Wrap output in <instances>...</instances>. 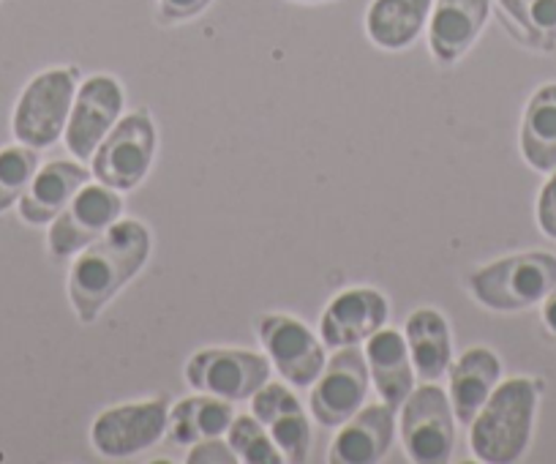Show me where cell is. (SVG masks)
Instances as JSON below:
<instances>
[{"instance_id": "obj_1", "label": "cell", "mask_w": 556, "mask_h": 464, "mask_svg": "<svg viewBox=\"0 0 556 464\" xmlns=\"http://www.w3.org/2000/svg\"><path fill=\"white\" fill-rule=\"evenodd\" d=\"M151 229L137 218H121L99 241L74 258L68 271V301L83 323H93L106 303L146 268L151 258Z\"/></svg>"}, {"instance_id": "obj_2", "label": "cell", "mask_w": 556, "mask_h": 464, "mask_svg": "<svg viewBox=\"0 0 556 464\" xmlns=\"http://www.w3.org/2000/svg\"><path fill=\"white\" fill-rule=\"evenodd\" d=\"M540 383L532 377H510L500 383L489 402L469 424V448L483 464H513L532 442Z\"/></svg>"}, {"instance_id": "obj_3", "label": "cell", "mask_w": 556, "mask_h": 464, "mask_svg": "<svg viewBox=\"0 0 556 464\" xmlns=\"http://www.w3.org/2000/svg\"><path fill=\"white\" fill-rule=\"evenodd\" d=\"M556 285V258L521 252L494 260L469 276V292L491 312H523L545 301Z\"/></svg>"}, {"instance_id": "obj_4", "label": "cell", "mask_w": 556, "mask_h": 464, "mask_svg": "<svg viewBox=\"0 0 556 464\" xmlns=\"http://www.w3.org/2000/svg\"><path fill=\"white\" fill-rule=\"evenodd\" d=\"M79 88L77 68H47L20 93L12 115V135L23 146L45 151L63 137Z\"/></svg>"}, {"instance_id": "obj_5", "label": "cell", "mask_w": 556, "mask_h": 464, "mask_svg": "<svg viewBox=\"0 0 556 464\" xmlns=\"http://www.w3.org/2000/svg\"><path fill=\"white\" fill-rule=\"evenodd\" d=\"M399 435L415 464H445L456 451V413L437 383H424L401 404Z\"/></svg>"}, {"instance_id": "obj_6", "label": "cell", "mask_w": 556, "mask_h": 464, "mask_svg": "<svg viewBox=\"0 0 556 464\" xmlns=\"http://www.w3.org/2000/svg\"><path fill=\"white\" fill-rule=\"evenodd\" d=\"M159 135L148 112H131L112 126L90 159V173L115 191L137 189L148 178L156 159Z\"/></svg>"}, {"instance_id": "obj_7", "label": "cell", "mask_w": 556, "mask_h": 464, "mask_svg": "<svg viewBox=\"0 0 556 464\" xmlns=\"http://www.w3.org/2000/svg\"><path fill=\"white\" fill-rule=\"evenodd\" d=\"M123 200L121 191L104 184H85L74 200L50 222L47 249L55 260L77 258L83 249L99 241L106 229L121 222Z\"/></svg>"}, {"instance_id": "obj_8", "label": "cell", "mask_w": 556, "mask_h": 464, "mask_svg": "<svg viewBox=\"0 0 556 464\" xmlns=\"http://www.w3.org/2000/svg\"><path fill=\"white\" fill-rule=\"evenodd\" d=\"M256 334H260L267 361L273 369H278L287 386L312 388L314 380L323 375L328 364L323 341L298 317L278 312L262 314L256 319Z\"/></svg>"}, {"instance_id": "obj_9", "label": "cell", "mask_w": 556, "mask_h": 464, "mask_svg": "<svg viewBox=\"0 0 556 464\" xmlns=\"http://www.w3.org/2000/svg\"><path fill=\"white\" fill-rule=\"evenodd\" d=\"M270 361L254 350L207 347L189 359L186 383L202 393H213L227 402H245L270 380Z\"/></svg>"}, {"instance_id": "obj_10", "label": "cell", "mask_w": 556, "mask_h": 464, "mask_svg": "<svg viewBox=\"0 0 556 464\" xmlns=\"http://www.w3.org/2000/svg\"><path fill=\"white\" fill-rule=\"evenodd\" d=\"M368 391H371V377L361 344L339 347L312 386L308 397L312 418L325 429H339L366 404Z\"/></svg>"}, {"instance_id": "obj_11", "label": "cell", "mask_w": 556, "mask_h": 464, "mask_svg": "<svg viewBox=\"0 0 556 464\" xmlns=\"http://www.w3.org/2000/svg\"><path fill=\"white\" fill-rule=\"evenodd\" d=\"M169 407L164 399L115 404L90 426V442L106 459H128L148 451L167 435Z\"/></svg>"}, {"instance_id": "obj_12", "label": "cell", "mask_w": 556, "mask_h": 464, "mask_svg": "<svg viewBox=\"0 0 556 464\" xmlns=\"http://www.w3.org/2000/svg\"><path fill=\"white\" fill-rule=\"evenodd\" d=\"M123 104H126V93L112 74H93L79 85L66 131H63L68 153L77 162L85 164L93 159L96 148L121 121Z\"/></svg>"}, {"instance_id": "obj_13", "label": "cell", "mask_w": 556, "mask_h": 464, "mask_svg": "<svg viewBox=\"0 0 556 464\" xmlns=\"http://www.w3.org/2000/svg\"><path fill=\"white\" fill-rule=\"evenodd\" d=\"M251 415L270 431L285 462H306L308 451H312V424H308L306 410L301 407V399L290 386L267 380L251 397Z\"/></svg>"}, {"instance_id": "obj_14", "label": "cell", "mask_w": 556, "mask_h": 464, "mask_svg": "<svg viewBox=\"0 0 556 464\" xmlns=\"http://www.w3.org/2000/svg\"><path fill=\"white\" fill-rule=\"evenodd\" d=\"M388 298L374 287H350L339 296L330 298L325 306L319 330H323V344L333 347H355L371 339L379 328L388 323Z\"/></svg>"}, {"instance_id": "obj_15", "label": "cell", "mask_w": 556, "mask_h": 464, "mask_svg": "<svg viewBox=\"0 0 556 464\" xmlns=\"http://www.w3.org/2000/svg\"><path fill=\"white\" fill-rule=\"evenodd\" d=\"M395 407L379 404H363L350 421L339 426L333 442H330L328 459L333 464H374L388 456L395 440Z\"/></svg>"}, {"instance_id": "obj_16", "label": "cell", "mask_w": 556, "mask_h": 464, "mask_svg": "<svg viewBox=\"0 0 556 464\" xmlns=\"http://www.w3.org/2000/svg\"><path fill=\"white\" fill-rule=\"evenodd\" d=\"M90 178H93V173L83 162L55 159V162L45 164V167L36 170L34 180L20 197V218L30 227H45L74 200V195L85 184H90Z\"/></svg>"}, {"instance_id": "obj_17", "label": "cell", "mask_w": 556, "mask_h": 464, "mask_svg": "<svg viewBox=\"0 0 556 464\" xmlns=\"http://www.w3.org/2000/svg\"><path fill=\"white\" fill-rule=\"evenodd\" d=\"M491 0H437L431 12L429 47L440 63H456L483 34Z\"/></svg>"}, {"instance_id": "obj_18", "label": "cell", "mask_w": 556, "mask_h": 464, "mask_svg": "<svg viewBox=\"0 0 556 464\" xmlns=\"http://www.w3.org/2000/svg\"><path fill=\"white\" fill-rule=\"evenodd\" d=\"M366 366L371 386L377 388L379 399L390 407L399 410L415 391V366H412L409 347L404 334L395 328H379L366 341Z\"/></svg>"}, {"instance_id": "obj_19", "label": "cell", "mask_w": 556, "mask_h": 464, "mask_svg": "<svg viewBox=\"0 0 556 464\" xmlns=\"http://www.w3.org/2000/svg\"><path fill=\"white\" fill-rule=\"evenodd\" d=\"M451 375V407L458 424L469 426L494 388L502 383V361L489 347H472L447 369Z\"/></svg>"}, {"instance_id": "obj_20", "label": "cell", "mask_w": 556, "mask_h": 464, "mask_svg": "<svg viewBox=\"0 0 556 464\" xmlns=\"http://www.w3.org/2000/svg\"><path fill=\"white\" fill-rule=\"evenodd\" d=\"M404 339L420 383H437L447 375L453 364V336L445 314L431 306L415 309L404 325Z\"/></svg>"}, {"instance_id": "obj_21", "label": "cell", "mask_w": 556, "mask_h": 464, "mask_svg": "<svg viewBox=\"0 0 556 464\" xmlns=\"http://www.w3.org/2000/svg\"><path fill=\"white\" fill-rule=\"evenodd\" d=\"M232 418H235L232 402H227V399L222 397H213V393L200 391V397L180 399V402L169 410L167 437L173 446L191 448L194 442L227 435Z\"/></svg>"}, {"instance_id": "obj_22", "label": "cell", "mask_w": 556, "mask_h": 464, "mask_svg": "<svg viewBox=\"0 0 556 464\" xmlns=\"http://www.w3.org/2000/svg\"><path fill=\"white\" fill-rule=\"evenodd\" d=\"M431 0H374L366 14L368 39L382 50H406L429 23Z\"/></svg>"}, {"instance_id": "obj_23", "label": "cell", "mask_w": 556, "mask_h": 464, "mask_svg": "<svg viewBox=\"0 0 556 464\" xmlns=\"http://www.w3.org/2000/svg\"><path fill=\"white\" fill-rule=\"evenodd\" d=\"M521 156L538 173L556 170V83L534 90L523 110Z\"/></svg>"}, {"instance_id": "obj_24", "label": "cell", "mask_w": 556, "mask_h": 464, "mask_svg": "<svg viewBox=\"0 0 556 464\" xmlns=\"http://www.w3.org/2000/svg\"><path fill=\"white\" fill-rule=\"evenodd\" d=\"M496 3L516 39L540 52L556 50V0H496Z\"/></svg>"}, {"instance_id": "obj_25", "label": "cell", "mask_w": 556, "mask_h": 464, "mask_svg": "<svg viewBox=\"0 0 556 464\" xmlns=\"http://www.w3.org/2000/svg\"><path fill=\"white\" fill-rule=\"evenodd\" d=\"M39 167L36 148L23 146V142L0 148V213L17 205Z\"/></svg>"}, {"instance_id": "obj_26", "label": "cell", "mask_w": 556, "mask_h": 464, "mask_svg": "<svg viewBox=\"0 0 556 464\" xmlns=\"http://www.w3.org/2000/svg\"><path fill=\"white\" fill-rule=\"evenodd\" d=\"M227 442L235 451L238 462L245 464H281V453H278L276 442H273L270 431L254 418V415H235L232 424L227 429Z\"/></svg>"}, {"instance_id": "obj_27", "label": "cell", "mask_w": 556, "mask_h": 464, "mask_svg": "<svg viewBox=\"0 0 556 464\" xmlns=\"http://www.w3.org/2000/svg\"><path fill=\"white\" fill-rule=\"evenodd\" d=\"M186 462L189 464H235L238 456L229 448V442L224 437H211V440L194 442L186 453Z\"/></svg>"}, {"instance_id": "obj_28", "label": "cell", "mask_w": 556, "mask_h": 464, "mask_svg": "<svg viewBox=\"0 0 556 464\" xmlns=\"http://www.w3.org/2000/svg\"><path fill=\"white\" fill-rule=\"evenodd\" d=\"M538 227L543 229V236L556 241V170L548 173V180L538 195Z\"/></svg>"}, {"instance_id": "obj_29", "label": "cell", "mask_w": 556, "mask_h": 464, "mask_svg": "<svg viewBox=\"0 0 556 464\" xmlns=\"http://www.w3.org/2000/svg\"><path fill=\"white\" fill-rule=\"evenodd\" d=\"M211 7V0H159V14L164 23H186Z\"/></svg>"}, {"instance_id": "obj_30", "label": "cell", "mask_w": 556, "mask_h": 464, "mask_svg": "<svg viewBox=\"0 0 556 464\" xmlns=\"http://www.w3.org/2000/svg\"><path fill=\"white\" fill-rule=\"evenodd\" d=\"M543 325L551 330V334L556 336V285L543 301Z\"/></svg>"}, {"instance_id": "obj_31", "label": "cell", "mask_w": 556, "mask_h": 464, "mask_svg": "<svg viewBox=\"0 0 556 464\" xmlns=\"http://www.w3.org/2000/svg\"><path fill=\"white\" fill-rule=\"evenodd\" d=\"M298 3H325V0H298Z\"/></svg>"}]
</instances>
